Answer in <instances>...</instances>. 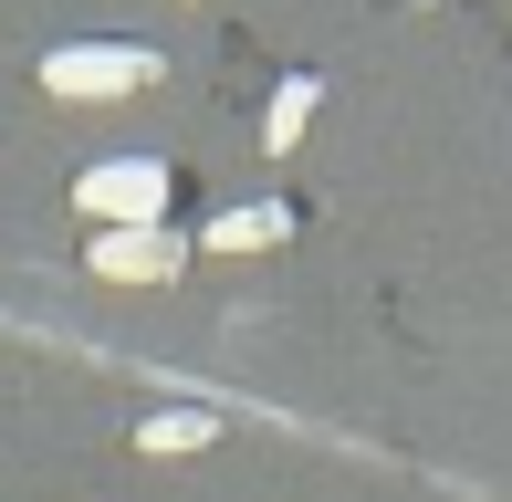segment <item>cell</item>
<instances>
[{
  "label": "cell",
  "mask_w": 512,
  "mask_h": 502,
  "mask_svg": "<svg viewBox=\"0 0 512 502\" xmlns=\"http://www.w3.org/2000/svg\"><path fill=\"white\" fill-rule=\"evenodd\" d=\"M209 440H220L209 408H157V419H136V450H209Z\"/></svg>",
  "instance_id": "5b68a950"
},
{
  "label": "cell",
  "mask_w": 512,
  "mask_h": 502,
  "mask_svg": "<svg viewBox=\"0 0 512 502\" xmlns=\"http://www.w3.org/2000/svg\"><path fill=\"white\" fill-rule=\"evenodd\" d=\"M314 95H324V84H314V74H293V84H283V95H272V116H262V147H272V157H283V147H293V136H304V126H314Z\"/></svg>",
  "instance_id": "8992f818"
},
{
  "label": "cell",
  "mask_w": 512,
  "mask_h": 502,
  "mask_svg": "<svg viewBox=\"0 0 512 502\" xmlns=\"http://www.w3.org/2000/svg\"><path fill=\"white\" fill-rule=\"evenodd\" d=\"M283 231H293V210H283V199H251V210H220V220H209L199 251H272Z\"/></svg>",
  "instance_id": "277c9868"
},
{
  "label": "cell",
  "mask_w": 512,
  "mask_h": 502,
  "mask_svg": "<svg viewBox=\"0 0 512 502\" xmlns=\"http://www.w3.org/2000/svg\"><path fill=\"white\" fill-rule=\"evenodd\" d=\"M84 262H95L105 283H168V272L189 262V241H178L168 220H157V231H95V251H84Z\"/></svg>",
  "instance_id": "3957f363"
},
{
  "label": "cell",
  "mask_w": 512,
  "mask_h": 502,
  "mask_svg": "<svg viewBox=\"0 0 512 502\" xmlns=\"http://www.w3.org/2000/svg\"><path fill=\"white\" fill-rule=\"evenodd\" d=\"M42 84H53L63 105H105V95L157 84V53L147 42H63V53H42Z\"/></svg>",
  "instance_id": "7a4b0ae2"
},
{
  "label": "cell",
  "mask_w": 512,
  "mask_h": 502,
  "mask_svg": "<svg viewBox=\"0 0 512 502\" xmlns=\"http://www.w3.org/2000/svg\"><path fill=\"white\" fill-rule=\"evenodd\" d=\"M74 210L95 220V231H157V220H168V168H157V157H105V168L74 178Z\"/></svg>",
  "instance_id": "6da1fadb"
}]
</instances>
